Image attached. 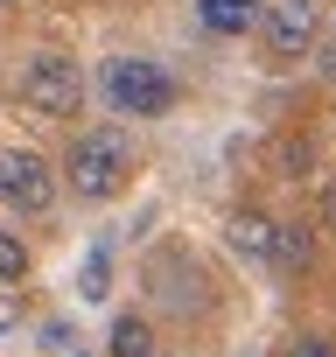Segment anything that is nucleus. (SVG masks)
Masks as SVG:
<instances>
[{"label": "nucleus", "instance_id": "1", "mask_svg": "<svg viewBox=\"0 0 336 357\" xmlns=\"http://www.w3.org/2000/svg\"><path fill=\"white\" fill-rule=\"evenodd\" d=\"M63 175H70V190L77 197H91V204H105V197H119L126 183H133V133L126 126H84L77 140H70V154H63Z\"/></svg>", "mask_w": 336, "mask_h": 357}, {"label": "nucleus", "instance_id": "2", "mask_svg": "<svg viewBox=\"0 0 336 357\" xmlns=\"http://www.w3.org/2000/svg\"><path fill=\"white\" fill-rule=\"evenodd\" d=\"M105 98H112L119 119H161L176 105V77L161 63H147V56H112L105 63Z\"/></svg>", "mask_w": 336, "mask_h": 357}, {"label": "nucleus", "instance_id": "3", "mask_svg": "<svg viewBox=\"0 0 336 357\" xmlns=\"http://www.w3.org/2000/svg\"><path fill=\"white\" fill-rule=\"evenodd\" d=\"M0 204L22 211V218H43L56 204V175L36 147H0Z\"/></svg>", "mask_w": 336, "mask_h": 357}, {"label": "nucleus", "instance_id": "4", "mask_svg": "<svg viewBox=\"0 0 336 357\" xmlns=\"http://www.w3.org/2000/svg\"><path fill=\"white\" fill-rule=\"evenodd\" d=\"M22 98H29L36 112H49V119H77V105H84V70L49 50V56H36V63L22 70Z\"/></svg>", "mask_w": 336, "mask_h": 357}, {"label": "nucleus", "instance_id": "5", "mask_svg": "<svg viewBox=\"0 0 336 357\" xmlns=\"http://www.w3.org/2000/svg\"><path fill=\"white\" fill-rule=\"evenodd\" d=\"M315 29H322V8H315V0H259V36H266V56H273V63L308 56Z\"/></svg>", "mask_w": 336, "mask_h": 357}, {"label": "nucleus", "instance_id": "6", "mask_svg": "<svg viewBox=\"0 0 336 357\" xmlns=\"http://www.w3.org/2000/svg\"><path fill=\"white\" fill-rule=\"evenodd\" d=\"M266 266L287 273V280L308 273V266H315V225H301V218H294V225H273V252H266Z\"/></svg>", "mask_w": 336, "mask_h": 357}, {"label": "nucleus", "instance_id": "7", "mask_svg": "<svg viewBox=\"0 0 336 357\" xmlns=\"http://www.w3.org/2000/svg\"><path fill=\"white\" fill-rule=\"evenodd\" d=\"M224 238H231V252H238L245 266H266V252H273V218H259V211H238V218L224 225Z\"/></svg>", "mask_w": 336, "mask_h": 357}, {"label": "nucleus", "instance_id": "8", "mask_svg": "<svg viewBox=\"0 0 336 357\" xmlns=\"http://www.w3.org/2000/svg\"><path fill=\"white\" fill-rule=\"evenodd\" d=\"M197 22L211 36H245L259 22V0H197Z\"/></svg>", "mask_w": 336, "mask_h": 357}, {"label": "nucleus", "instance_id": "9", "mask_svg": "<svg viewBox=\"0 0 336 357\" xmlns=\"http://www.w3.org/2000/svg\"><path fill=\"white\" fill-rule=\"evenodd\" d=\"M105 357H154V329L140 315H119L112 336H105Z\"/></svg>", "mask_w": 336, "mask_h": 357}, {"label": "nucleus", "instance_id": "10", "mask_svg": "<svg viewBox=\"0 0 336 357\" xmlns=\"http://www.w3.org/2000/svg\"><path fill=\"white\" fill-rule=\"evenodd\" d=\"M29 273V245H22V231H8V225H0V287H8V280H22Z\"/></svg>", "mask_w": 336, "mask_h": 357}, {"label": "nucleus", "instance_id": "11", "mask_svg": "<svg viewBox=\"0 0 336 357\" xmlns=\"http://www.w3.org/2000/svg\"><path fill=\"white\" fill-rule=\"evenodd\" d=\"M273 161H280V175H301V168H308V161H315V147H308V140H301V133H287V140H280V147H273Z\"/></svg>", "mask_w": 336, "mask_h": 357}, {"label": "nucleus", "instance_id": "12", "mask_svg": "<svg viewBox=\"0 0 336 357\" xmlns=\"http://www.w3.org/2000/svg\"><path fill=\"white\" fill-rule=\"evenodd\" d=\"M105 280H112V259H105V252H91V266H84V301H98V294H112Z\"/></svg>", "mask_w": 336, "mask_h": 357}, {"label": "nucleus", "instance_id": "13", "mask_svg": "<svg viewBox=\"0 0 336 357\" xmlns=\"http://www.w3.org/2000/svg\"><path fill=\"white\" fill-rule=\"evenodd\" d=\"M287 357H336V343H329V336H294Z\"/></svg>", "mask_w": 336, "mask_h": 357}, {"label": "nucleus", "instance_id": "14", "mask_svg": "<svg viewBox=\"0 0 336 357\" xmlns=\"http://www.w3.org/2000/svg\"><path fill=\"white\" fill-rule=\"evenodd\" d=\"M315 231H329V238H336V183H329V190H322V204H315Z\"/></svg>", "mask_w": 336, "mask_h": 357}, {"label": "nucleus", "instance_id": "15", "mask_svg": "<svg viewBox=\"0 0 336 357\" xmlns=\"http://www.w3.org/2000/svg\"><path fill=\"white\" fill-rule=\"evenodd\" d=\"M15 322H22V308H15V301H8V294H0V336H8V329H15Z\"/></svg>", "mask_w": 336, "mask_h": 357}, {"label": "nucleus", "instance_id": "16", "mask_svg": "<svg viewBox=\"0 0 336 357\" xmlns=\"http://www.w3.org/2000/svg\"><path fill=\"white\" fill-rule=\"evenodd\" d=\"M8 8H22V0H0V15H8Z\"/></svg>", "mask_w": 336, "mask_h": 357}, {"label": "nucleus", "instance_id": "17", "mask_svg": "<svg viewBox=\"0 0 336 357\" xmlns=\"http://www.w3.org/2000/svg\"><path fill=\"white\" fill-rule=\"evenodd\" d=\"M70 357H84V350H70Z\"/></svg>", "mask_w": 336, "mask_h": 357}]
</instances>
